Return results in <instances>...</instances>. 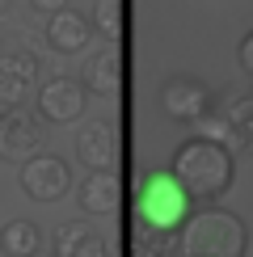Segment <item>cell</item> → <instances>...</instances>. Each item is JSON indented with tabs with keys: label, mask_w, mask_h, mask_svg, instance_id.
Instances as JSON below:
<instances>
[{
	"label": "cell",
	"mask_w": 253,
	"mask_h": 257,
	"mask_svg": "<svg viewBox=\"0 0 253 257\" xmlns=\"http://www.w3.org/2000/svg\"><path fill=\"white\" fill-rule=\"evenodd\" d=\"M135 215H140V228L161 232V236H173L182 232V223L190 219V194L169 169H156V173L144 177L140 194H135Z\"/></svg>",
	"instance_id": "obj_3"
},
{
	"label": "cell",
	"mask_w": 253,
	"mask_h": 257,
	"mask_svg": "<svg viewBox=\"0 0 253 257\" xmlns=\"http://www.w3.org/2000/svg\"><path fill=\"white\" fill-rule=\"evenodd\" d=\"M93 42V21L76 13V9H59V13L47 17V47L55 55H80Z\"/></svg>",
	"instance_id": "obj_10"
},
{
	"label": "cell",
	"mask_w": 253,
	"mask_h": 257,
	"mask_svg": "<svg viewBox=\"0 0 253 257\" xmlns=\"http://www.w3.org/2000/svg\"><path fill=\"white\" fill-rule=\"evenodd\" d=\"M80 80H84V89L97 93V97H114V93H118V80H122V55H118V47L110 42V47L93 51V55L84 59Z\"/></svg>",
	"instance_id": "obj_13"
},
{
	"label": "cell",
	"mask_w": 253,
	"mask_h": 257,
	"mask_svg": "<svg viewBox=\"0 0 253 257\" xmlns=\"http://www.w3.org/2000/svg\"><path fill=\"white\" fill-rule=\"evenodd\" d=\"M42 152V118L30 114L26 105L0 114V160L9 165H26L30 156Z\"/></svg>",
	"instance_id": "obj_5"
},
{
	"label": "cell",
	"mask_w": 253,
	"mask_h": 257,
	"mask_svg": "<svg viewBox=\"0 0 253 257\" xmlns=\"http://www.w3.org/2000/svg\"><path fill=\"white\" fill-rule=\"evenodd\" d=\"M0 253L5 257H34L42 253V228L34 219H9L0 228Z\"/></svg>",
	"instance_id": "obj_14"
},
{
	"label": "cell",
	"mask_w": 253,
	"mask_h": 257,
	"mask_svg": "<svg viewBox=\"0 0 253 257\" xmlns=\"http://www.w3.org/2000/svg\"><path fill=\"white\" fill-rule=\"evenodd\" d=\"M17 181H21V194H30L34 202H59L72 190V165L55 152H38L21 165Z\"/></svg>",
	"instance_id": "obj_4"
},
{
	"label": "cell",
	"mask_w": 253,
	"mask_h": 257,
	"mask_svg": "<svg viewBox=\"0 0 253 257\" xmlns=\"http://www.w3.org/2000/svg\"><path fill=\"white\" fill-rule=\"evenodd\" d=\"M135 257H177V240L140 228V249H135Z\"/></svg>",
	"instance_id": "obj_18"
},
{
	"label": "cell",
	"mask_w": 253,
	"mask_h": 257,
	"mask_svg": "<svg viewBox=\"0 0 253 257\" xmlns=\"http://www.w3.org/2000/svg\"><path fill=\"white\" fill-rule=\"evenodd\" d=\"M161 110L169 122H198L211 114V89L194 76H173L161 84Z\"/></svg>",
	"instance_id": "obj_7"
},
{
	"label": "cell",
	"mask_w": 253,
	"mask_h": 257,
	"mask_svg": "<svg viewBox=\"0 0 253 257\" xmlns=\"http://www.w3.org/2000/svg\"><path fill=\"white\" fill-rule=\"evenodd\" d=\"M84 105H89V89L76 76H51L38 89V118L42 122H55V126L76 122L84 114Z\"/></svg>",
	"instance_id": "obj_6"
},
{
	"label": "cell",
	"mask_w": 253,
	"mask_h": 257,
	"mask_svg": "<svg viewBox=\"0 0 253 257\" xmlns=\"http://www.w3.org/2000/svg\"><path fill=\"white\" fill-rule=\"evenodd\" d=\"M93 26L110 42L122 38V0H93Z\"/></svg>",
	"instance_id": "obj_16"
},
{
	"label": "cell",
	"mask_w": 253,
	"mask_h": 257,
	"mask_svg": "<svg viewBox=\"0 0 253 257\" xmlns=\"http://www.w3.org/2000/svg\"><path fill=\"white\" fill-rule=\"evenodd\" d=\"M169 173L186 186L190 198L215 202L219 194H228L232 181H236V156H232L224 144H211V139H203V135H190V139L177 144L173 169H169Z\"/></svg>",
	"instance_id": "obj_1"
},
{
	"label": "cell",
	"mask_w": 253,
	"mask_h": 257,
	"mask_svg": "<svg viewBox=\"0 0 253 257\" xmlns=\"http://www.w3.org/2000/svg\"><path fill=\"white\" fill-rule=\"evenodd\" d=\"M122 202V186L114 173H89L76 186V207L80 215H114Z\"/></svg>",
	"instance_id": "obj_12"
},
{
	"label": "cell",
	"mask_w": 253,
	"mask_h": 257,
	"mask_svg": "<svg viewBox=\"0 0 253 257\" xmlns=\"http://www.w3.org/2000/svg\"><path fill=\"white\" fill-rule=\"evenodd\" d=\"M30 5H34L38 13H47V17H51V13H59V9H68V0H30Z\"/></svg>",
	"instance_id": "obj_20"
},
{
	"label": "cell",
	"mask_w": 253,
	"mask_h": 257,
	"mask_svg": "<svg viewBox=\"0 0 253 257\" xmlns=\"http://www.w3.org/2000/svg\"><path fill=\"white\" fill-rule=\"evenodd\" d=\"M224 118H228V126H232V135L240 139V148H245V152H253V93L228 97Z\"/></svg>",
	"instance_id": "obj_15"
},
{
	"label": "cell",
	"mask_w": 253,
	"mask_h": 257,
	"mask_svg": "<svg viewBox=\"0 0 253 257\" xmlns=\"http://www.w3.org/2000/svg\"><path fill=\"white\" fill-rule=\"evenodd\" d=\"M51 244H55V257H110V240H105L89 219L59 223Z\"/></svg>",
	"instance_id": "obj_11"
},
{
	"label": "cell",
	"mask_w": 253,
	"mask_h": 257,
	"mask_svg": "<svg viewBox=\"0 0 253 257\" xmlns=\"http://www.w3.org/2000/svg\"><path fill=\"white\" fill-rule=\"evenodd\" d=\"M38 80V55L34 51H5L0 55V105H21Z\"/></svg>",
	"instance_id": "obj_9"
},
{
	"label": "cell",
	"mask_w": 253,
	"mask_h": 257,
	"mask_svg": "<svg viewBox=\"0 0 253 257\" xmlns=\"http://www.w3.org/2000/svg\"><path fill=\"white\" fill-rule=\"evenodd\" d=\"M236 59H240V68H245L249 76H253V30H249L245 38H240V47H236Z\"/></svg>",
	"instance_id": "obj_19"
},
{
	"label": "cell",
	"mask_w": 253,
	"mask_h": 257,
	"mask_svg": "<svg viewBox=\"0 0 253 257\" xmlns=\"http://www.w3.org/2000/svg\"><path fill=\"white\" fill-rule=\"evenodd\" d=\"M245 249H249L245 219L232 215L228 207H215V202L194 211L177 232V253L182 257H245Z\"/></svg>",
	"instance_id": "obj_2"
},
{
	"label": "cell",
	"mask_w": 253,
	"mask_h": 257,
	"mask_svg": "<svg viewBox=\"0 0 253 257\" xmlns=\"http://www.w3.org/2000/svg\"><path fill=\"white\" fill-rule=\"evenodd\" d=\"M9 9H13V0H0V17H5V13H9Z\"/></svg>",
	"instance_id": "obj_21"
},
{
	"label": "cell",
	"mask_w": 253,
	"mask_h": 257,
	"mask_svg": "<svg viewBox=\"0 0 253 257\" xmlns=\"http://www.w3.org/2000/svg\"><path fill=\"white\" fill-rule=\"evenodd\" d=\"M34 257H47V253H34Z\"/></svg>",
	"instance_id": "obj_22"
},
{
	"label": "cell",
	"mask_w": 253,
	"mask_h": 257,
	"mask_svg": "<svg viewBox=\"0 0 253 257\" xmlns=\"http://www.w3.org/2000/svg\"><path fill=\"white\" fill-rule=\"evenodd\" d=\"M76 160L89 173H110L118 165V135L110 118H89L76 131Z\"/></svg>",
	"instance_id": "obj_8"
},
{
	"label": "cell",
	"mask_w": 253,
	"mask_h": 257,
	"mask_svg": "<svg viewBox=\"0 0 253 257\" xmlns=\"http://www.w3.org/2000/svg\"><path fill=\"white\" fill-rule=\"evenodd\" d=\"M194 135L211 139V144H224L228 152H236V148H240V139L232 135V126H228V118H224V110H219V114H207V118H198V122H194Z\"/></svg>",
	"instance_id": "obj_17"
}]
</instances>
